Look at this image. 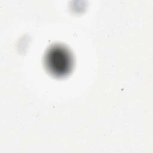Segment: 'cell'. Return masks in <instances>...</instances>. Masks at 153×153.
Here are the masks:
<instances>
[{"label":"cell","instance_id":"1","mask_svg":"<svg viewBox=\"0 0 153 153\" xmlns=\"http://www.w3.org/2000/svg\"><path fill=\"white\" fill-rule=\"evenodd\" d=\"M72 57L68 50L62 45H54L46 53L45 64L48 71L57 77L67 75L72 70Z\"/></svg>","mask_w":153,"mask_h":153}]
</instances>
